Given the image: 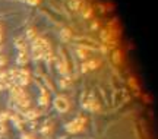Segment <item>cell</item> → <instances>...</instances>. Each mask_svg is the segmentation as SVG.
<instances>
[{"label": "cell", "mask_w": 158, "mask_h": 139, "mask_svg": "<svg viewBox=\"0 0 158 139\" xmlns=\"http://www.w3.org/2000/svg\"><path fill=\"white\" fill-rule=\"evenodd\" d=\"M0 50H2V46H0Z\"/></svg>", "instance_id": "ac0fdd59"}, {"label": "cell", "mask_w": 158, "mask_h": 139, "mask_svg": "<svg viewBox=\"0 0 158 139\" xmlns=\"http://www.w3.org/2000/svg\"><path fill=\"white\" fill-rule=\"evenodd\" d=\"M78 56H79L81 59H86V56H88V50L79 49L78 50Z\"/></svg>", "instance_id": "30bf717a"}, {"label": "cell", "mask_w": 158, "mask_h": 139, "mask_svg": "<svg viewBox=\"0 0 158 139\" xmlns=\"http://www.w3.org/2000/svg\"><path fill=\"white\" fill-rule=\"evenodd\" d=\"M22 2H25V0H22Z\"/></svg>", "instance_id": "d6986e66"}, {"label": "cell", "mask_w": 158, "mask_h": 139, "mask_svg": "<svg viewBox=\"0 0 158 139\" xmlns=\"http://www.w3.org/2000/svg\"><path fill=\"white\" fill-rule=\"evenodd\" d=\"M2 90H5V83H3V82L0 81V91H2Z\"/></svg>", "instance_id": "2e32d148"}, {"label": "cell", "mask_w": 158, "mask_h": 139, "mask_svg": "<svg viewBox=\"0 0 158 139\" xmlns=\"http://www.w3.org/2000/svg\"><path fill=\"white\" fill-rule=\"evenodd\" d=\"M6 132V127H5V123H0V135H3Z\"/></svg>", "instance_id": "4fadbf2b"}, {"label": "cell", "mask_w": 158, "mask_h": 139, "mask_svg": "<svg viewBox=\"0 0 158 139\" xmlns=\"http://www.w3.org/2000/svg\"><path fill=\"white\" fill-rule=\"evenodd\" d=\"M9 119V113L8 111H2L0 113V123H5Z\"/></svg>", "instance_id": "9c48e42d"}, {"label": "cell", "mask_w": 158, "mask_h": 139, "mask_svg": "<svg viewBox=\"0 0 158 139\" xmlns=\"http://www.w3.org/2000/svg\"><path fill=\"white\" fill-rule=\"evenodd\" d=\"M38 103H40V106H47V104H49V97H47L45 91H42V95L40 97Z\"/></svg>", "instance_id": "52a82bcc"}, {"label": "cell", "mask_w": 158, "mask_h": 139, "mask_svg": "<svg viewBox=\"0 0 158 139\" xmlns=\"http://www.w3.org/2000/svg\"><path fill=\"white\" fill-rule=\"evenodd\" d=\"M119 60H120V53H119V51H116V53H114V62H116V63H119Z\"/></svg>", "instance_id": "5bb4252c"}, {"label": "cell", "mask_w": 158, "mask_h": 139, "mask_svg": "<svg viewBox=\"0 0 158 139\" xmlns=\"http://www.w3.org/2000/svg\"><path fill=\"white\" fill-rule=\"evenodd\" d=\"M0 40H2V32H0Z\"/></svg>", "instance_id": "e0dca14e"}, {"label": "cell", "mask_w": 158, "mask_h": 139, "mask_svg": "<svg viewBox=\"0 0 158 139\" xmlns=\"http://www.w3.org/2000/svg\"><path fill=\"white\" fill-rule=\"evenodd\" d=\"M81 5H82V0H69V8L70 9L78 10V9L81 8Z\"/></svg>", "instance_id": "5b68a950"}, {"label": "cell", "mask_w": 158, "mask_h": 139, "mask_svg": "<svg viewBox=\"0 0 158 139\" xmlns=\"http://www.w3.org/2000/svg\"><path fill=\"white\" fill-rule=\"evenodd\" d=\"M42 54H44V50L40 49V47H32V57L34 59H42Z\"/></svg>", "instance_id": "277c9868"}, {"label": "cell", "mask_w": 158, "mask_h": 139, "mask_svg": "<svg viewBox=\"0 0 158 139\" xmlns=\"http://www.w3.org/2000/svg\"><path fill=\"white\" fill-rule=\"evenodd\" d=\"M60 38L65 41V42H66V41H69V40H70V31H69L67 28L62 29V32H60Z\"/></svg>", "instance_id": "8992f818"}, {"label": "cell", "mask_w": 158, "mask_h": 139, "mask_svg": "<svg viewBox=\"0 0 158 139\" xmlns=\"http://www.w3.org/2000/svg\"><path fill=\"white\" fill-rule=\"evenodd\" d=\"M26 37H28L29 40H34V38H35V31H34V29H28V32H26Z\"/></svg>", "instance_id": "8fae6325"}, {"label": "cell", "mask_w": 158, "mask_h": 139, "mask_svg": "<svg viewBox=\"0 0 158 139\" xmlns=\"http://www.w3.org/2000/svg\"><path fill=\"white\" fill-rule=\"evenodd\" d=\"M54 107L57 108L60 113H66L67 108H69V101L66 98H62V97H57L54 100Z\"/></svg>", "instance_id": "7a4b0ae2"}, {"label": "cell", "mask_w": 158, "mask_h": 139, "mask_svg": "<svg viewBox=\"0 0 158 139\" xmlns=\"http://www.w3.org/2000/svg\"><path fill=\"white\" fill-rule=\"evenodd\" d=\"M5 63H6V59L3 57V56H0V66L5 65Z\"/></svg>", "instance_id": "9a60e30c"}, {"label": "cell", "mask_w": 158, "mask_h": 139, "mask_svg": "<svg viewBox=\"0 0 158 139\" xmlns=\"http://www.w3.org/2000/svg\"><path fill=\"white\" fill-rule=\"evenodd\" d=\"M25 2H28V5H31V6H35V5H38L40 0H25Z\"/></svg>", "instance_id": "7c38bea8"}, {"label": "cell", "mask_w": 158, "mask_h": 139, "mask_svg": "<svg viewBox=\"0 0 158 139\" xmlns=\"http://www.w3.org/2000/svg\"><path fill=\"white\" fill-rule=\"evenodd\" d=\"M26 60H28L26 50H22V51L19 53V56H18V63H19V65H24V63H26Z\"/></svg>", "instance_id": "3957f363"}, {"label": "cell", "mask_w": 158, "mask_h": 139, "mask_svg": "<svg viewBox=\"0 0 158 139\" xmlns=\"http://www.w3.org/2000/svg\"><path fill=\"white\" fill-rule=\"evenodd\" d=\"M24 116H25V119H28V120H32V119H35V117H38V113L34 111V110H31V111L24 113Z\"/></svg>", "instance_id": "ba28073f"}, {"label": "cell", "mask_w": 158, "mask_h": 139, "mask_svg": "<svg viewBox=\"0 0 158 139\" xmlns=\"http://www.w3.org/2000/svg\"><path fill=\"white\" fill-rule=\"evenodd\" d=\"M83 123H85V119L79 117V119L73 120V122H70L69 124H66V131L70 132V133H78L79 131L83 129Z\"/></svg>", "instance_id": "6da1fadb"}]
</instances>
